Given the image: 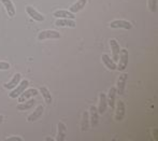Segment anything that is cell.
<instances>
[{"mask_svg":"<svg viewBox=\"0 0 158 141\" xmlns=\"http://www.w3.org/2000/svg\"><path fill=\"white\" fill-rule=\"evenodd\" d=\"M61 36L58 31L53 30V29H46V30L40 31L38 35V40L39 41H44V40H56L59 39Z\"/></svg>","mask_w":158,"mask_h":141,"instance_id":"obj_1","label":"cell"},{"mask_svg":"<svg viewBox=\"0 0 158 141\" xmlns=\"http://www.w3.org/2000/svg\"><path fill=\"white\" fill-rule=\"evenodd\" d=\"M129 62V53L126 49H121V52L118 55V65H117V70L119 71H125L127 66H128Z\"/></svg>","mask_w":158,"mask_h":141,"instance_id":"obj_2","label":"cell"},{"mask_svg":"<svg viewBox=\"0 0 158 141\" xmlns=\"http://www.w3.org/2000/svg\"><path fill=\"white\" fill-rule=\"evenodd\" d=\"M28 85H29V81H28V80H26V79L22 80V81L14 87V88L11 89L10 94H9V97L13 98V99H14V98H17L26 88H27Z\"/></svg>","mask_w":158,"mask_h":141,"instance_id":"obj_3","label":"cell"},{"mask_svg":"<svg viewBox=\"0 0 158 141\" xmlns=\"http://www.w3.org/2000/svg\"><path fill=\"white\" fill-rule=\"evenodd\" d=\"M110 27L112 29H126V30H129L133 27V25L128 21H125V19H115V21H112L110 23Z\"/></svg>","mask_w":158,"mask_h":141,"instance_id":"obj_4","label":"cell"},{"mask_svg":"<svg viewBox=\"0 0 158 141\" xmlns=\"http://www.w3.org/2000/svg\"><path fill=\"white\" fill-rule=\"evenodd\" d=\"M127 77H128V73L124 72L119 75V78L117 79V87L116 92L118 95H124L126 91V82H127Z\"/></svg>","mask_w":158,"mask_h":141,"instance_id":"obj_5","label":"cell"},{"mask_svg":"<svg viewBox=\"0 0 158 141\" xmlns=\"http://www.w3.org/2000/svg\"><path fill=\"white\" fill-rule=\"evenodd\" d=\"M26 13L28 14V16H30L31 19H33V21H35V22H43L44 21V16L41 14V13L39 12V11H37L35 10L33 6H26Z\"/></svg>","mask_w":158,"mask_h":141,"instance_id":"obj_6","label":"cell"},{"mask_svg":"<svg viewBox=\"0 0 158 141\" xmlns=\"http://www.w3.org/2000/svg\"><path fill=\"white\" fill-rule=\"evenodd\" d=\"M38 94H39V91L35 88H26L25 91L23 92V93L21 94V95L19 96V102H23L25 101V100L27 99H30V98L35 97V96H37Z\"/></svg>","mask_w":158,"mask_h":141,"instance_id":"obj_7","label":"cell"},{"mask_svg":"<svg viewBox=\"0 0 158 141\" xmlns=\"http://www.w3.org/2000/svg\"><path fill=\"white\" fill-rule=\"evenodd\" d=\"M88 115H89V124L94 128V127H96L99 124V113H98V110L95 106H92L89 108Z\"/></svg>","mask_w":158,"mask_h":141,"instance_id":"obj_8","label":"cell"},{"mask_svg":"<svg viewBox=\"0 0 158 141\" xmlns=\"http://www.w3.org/2000/svg\"><path fill=\"white\" fill-rule=\"evenodd\" d=\"M109 43H110L111 51H112V59L116 62L117 60H118V55H119V52H121L119 44L115 39H110L109 40Z\"/></svg>","mask_w":158,"mask_h":141,"instance_id":"obj_9","label":"cell"},{"mask_svg":"<svg viewBox=\"0 0 158 141\" xmlns=\"http://www.w3.org/2000/svg\"><path fill=\"white\" fill-rule=\"evenodd\" d=\"M43 112H44V107L42 106V105H40V106H38L37 108L35 109V111L27 118V122L33 123V122H35V121H38L42 116Z\"/></svg>","mask_w":158,"mask_h":141,"instance_id":"obj_10","label":"cell"},{"mask_svg":"<svg viewBox=\"0 0 158 141\" xmlns=\"http://www.w3.org/2000/svg\"><path fill=\"white\" fill-rule=\"evenodd\" d=\"M126 115V106L124 104L123 100H119L117 102V107H116V112H115V118L116 121H123L124 118Z\"/></svg>","mask_w":158,"mask_h":141,"instance_id":"obj_11","label":"cell"},{"mask_svg":"<svg viewBox=\"0 0 158 141\" xmlns=\"http://www.w3.org/2000/svg\"><path fill=\"white\" fill-rule=\"evenodd\" d=\"M116 87H111L110 91H109V94L106 96V101H108V106L110 107L111 109L115 108V99H116Z\"/></svg>","mask_w":158,"mask_h":141,"instance_id":"obj_12","label":"cell"},{"mask_svg":"<svg viewBox=\"0 0 158 141\" xmlns=\"http://www.w3.org/2000/svg\"><path fill=\"white\" fill-rule=\"evenodd\" d=\"M101 59H102V62H103V65L109 69V70H116V68H117L116 62H115L114 60L112 59V58L109 56L108 54H102Z\"/></svg>","mask_w":158,"mask_h":141,"instance_id":"obj_13","label":"cell"},{"mask_svg":"<svg viewBox=\"0 0 158 141\" xmlns=\"http://www.w3.org/2000/svg\"><path fill=\"white\" fill-rule=\"evenodd\" d=\"M21 81H22V75L21 73H15V75L12 77V79H11L8 83L4 84V88L11 91V89L14 88V87L16 86Z\"/></svg>","mask_w":158,"mask_h":141,"instance_id":"obj_14","label":"cell"},{"mask_svg":"<svg viewBox=\"0 0 158 141\" xmlns=\"http://www.w3.org/2000/svg\"><path fill=\"white\" fill-rule=\"evenodd\" d=\"M1 3L3 4V6L6 8V11L8 13V15L10 17H14L16 14V10H15V6L13 4V2L11 0H1Z\"/></svg>","mask_w":158,"mask_h":141,"instance_id":"obj_15","label":"cell"},{"mask_svg":"<svg viewBox=\"0 0 158 141\" xmlns=\"http://www.w3.org/2000/svg\"><path fill=\"white\" fill-rule=\"evenodd\" d=\"M55 25L58 26V27L75 28V19H57Z\"/></svg>","mask_w":158,"mask_h":141,"instance_id":"obj_16","label":"cell"},{"mask_svg":"<svg viewBox=\"0 0 158 141\" xmlns=\"http://www.w3.org/2000/svg\"><path fill=\"white\" fill-rule=\"evenodd\" d=\"M106 108H108V101H106V95L104 93H100L99 96V106H98L97 110L99 114H103L106 112Z\"/></svg>","mask_w":158,"mask_h":141,"instance_id":"obj_17","label":"cell"},{"mask_svg":"<svg viewBox=\"0 0 158 141\" xmlns=\"http://www.w3.org/2000/svg\"><path fill=\"white\" fill-rule=\"evenodd\" d=\"M86 3H87V0H77L75 3H73L72 6L69 8V11H70L71 13H73V14H75V13H77V12H81V11L85 8Z\"/></svg>","mask_w":158,"mask_h":141,"instance_id":"obj_18","label":"cell"},{"mask_svg":"<svg viewBox=\"0 0 158 141\" xmlns=\"http://www.w3.org/2000/svg\"><path fill=\"white\" fill-rule=\"evenodd\" d=\"M57 130H58V133H57L56 140L57 141H64V139H66V135H67L66 124H64L63 122H59L58 124H57Z\"/></svg>","mask_w":158,"mask_h":141,"instance_id":"obj_19","label":"cell"},{"mask_svg":"<svg viewBox=\"0 0 158 141\" xmlns=\"http://www.w3.org/2000/svg\"><path fill=\"white\" fill-rule=\"evenodd\" d=\"M56 19H75V15L73 13H71L70 11H67V10H58V11H55L53 13Z\"/></svg>","mask_w":158,"mask_h":141,"instance_id":"obj_20","label":"cell"},{"mask_svg":"<svg viewBox=\"0 0 158 141\" xmlns=\"http://www.w3.org/2000/svg\"><path fill=\"white\" fill-rule=\"evenodd\" d=\"M35 99H32V98H30V99H27L25 100V101L23 102H19V105H17V110L19 111H27L29 110V109H31L33 106H35Z\"/></svg>","mask_w":158,"mask_h":141,"instance_id":"obj_21","label":"cell"},{"mask_svg":"<svg viewBox=\"0 0 158 141\" xmlns=\"http://www.w3.org/2000/svg\"><path fill=\"white\" fill-rule=\"evenodd\" d=\"M40 94H41L42 97L44 98V100H45L46 104H48V105L52 104V100H53L52 95H51L50 91H48L46 87H44V86L40 87Z\"/></svg>","mask_w":158,"mask_h":141,"instance_id":"obj_22","label":"cell"},{"mask_svg":"<svg viewBox=\"0 0 158 141\" xmlns=\"http://www.w3.org/2000/svg\"><path fill=\"white\" fill-rule=\"evenodd\" d=\"M89 115H88V112L86 111V112H84L83 114V121H82V131H87L88 129H89Z\"/></svg>","mask_w":158,"mask_h":141,"instance_id":"obj_23","label":"cell"},{"mask_svg":"<svg viewBox=\"0 0 158 141\" xmlns=\"http://www.w3.org/2000/svg\"><path fill=\"white\" fill-rule=\"evenodd\" d=\"M148 9L151 12L155 13L157 11V0H148Z\"/></svg>","mask_w":158,"mask_h":141,"instance_id":"obj_24","label":"cell"},{"mask_svg":"<svg viewBox=\"0 0 158 141\" xmlns=\"http://www.w3.org/2000/svg\"><path fill=\"white\" fill-rule=\"evenodd\" d=\"M10 69V64L6 62H0V70H8Z\"/></svg>","mask_w":158,"mask_h":141,"instance_id":"obj_25","label":"cell"},{"mask_svg":"<svg viewBox=\"0 0 158 141\" xmlns=\"http://www.w3.org/2000/svg\"><path fill=\"white\" fill-rule=\"evenodd\" d=\"M24 139L22 137H19V136H13V137H10L6 139V141H23Z\"/></svg>","mask_w":158,"mask_h":141,"instance_id":"obj_26","label":"cell"},{"mask_svg":"<svg viewBox=\"0 0 158 141\" xmlns=\"http://www.w3.org/2000/svg\"><path fill=\"white\" fill-rule=\"evenodd\" d=\"M4 121V116L3 115H0V124Z\"/></svg>","mask_w":158,"mask_h":141,"instance_id":"obj_27","label":"cell"},{"mask_svg":"<svg viewBox=\"0 0 158 141\" xmlns=\"http://www.w3.org/2000/svg\"><path fill=\"white\" fill-rule=\"evenodd\" d=\"M53 139H52V138H46V139H45V141H52Z\"/></svg>","mask_w":158,"mask_h":141,"instance_id":"obj_28","label":"cell"}]
</instances>
